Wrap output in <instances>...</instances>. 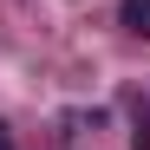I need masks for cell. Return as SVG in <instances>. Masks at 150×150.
Instances as JSON below:
<instances>
[{
    "label": "cell",
    "instance_id": "1",
    "mask_svg": "<svg viewBox=\"0 0 150 150\" xmlns=\"http://www.w3.org/2000/svg\"><path fill=\"white\" fill-rule=\"evenodd\" d=\"M124 26L137 39H150V0H124Z\"/></svg>",
    "mask_w": 150,
    "mask_h": 150
},
{
    "label": "cell",
    "instance_id": "2",
    "mask_svg": "<svg viewBox=\"0 0 150 150\" xmlns=\"http://www.w3.org/2000/svg\"><path fill=\"white\" fill-rule=\"evenodd\" d=\"M0 150H13V131H7V124H0Z\"/></svg>",
    "mask_w": 150,
    "mask_h": 150
}]
</instances>
